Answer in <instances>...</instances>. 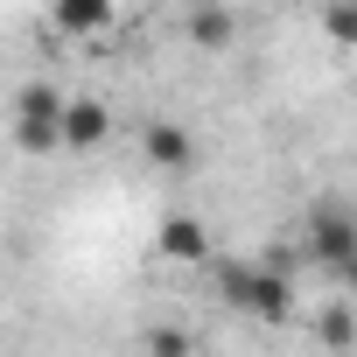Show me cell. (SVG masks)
I'll return each mask as SVG.
<instances>
[{
  "label": "cell",
  "mask_w": 357,
  "mask_h": 357,
  "mask_svg": "<svg viewBox=\"0 0 357 357\" xmlns=\"http://www.w3.org/2000/svg\"><path fill=\"white\" fill-rule=\"evenodd\" d=\"M218 294L259 322H287V308H294V287L280 266H218Z\"/></svg>",
  "instance_id": "1"
},
{
  "label": "cell",
  "mask_w": 357,
  "mask_h": 357,
  "mask_svg": "<svg viewBox=\"0 0 357 357\" xmlns=\"http://www.w3.org/2000/svg\"><path fill=\"white\" fill-rule=\"evenodd\" d=\"M301 252H308L315 266L336 273V266L357 252V204H343V197H315L308 218H301Z\"/></svg>",
  "instance_id": "2"
},
{
  "label": "cell",
  "mask_w": 357,
  "mask_h": 357,
  "mask_svg": "<svg viewBox=\"0 0 357 357\" xmlns=\"http://www.w3.org/2000/svg\"><path fill=\"white\" fill-rule=\"evenodd\" d=\"M15 147L22 154H56L63 147V98L50 84H29L15 98Z\"/></svg>",
  "instance_id": "3"
},
{
  "label": "cell",
  "mask_w": 357,
  "mask_h": 357,
  "mask_svg": "<svg viewBox=\"0 0 357 357\" xmlns=\"http://www.w3.org/2000/svg\"><path fill=\"white\" fill-rule=\"evenodd\" d=\"M154 245H161V259H175V266H197V259H211V225L190 218V211H175V218H161Z\"/></svg>",
  "instance_id": "4"
},
{
  "label": "cell",
  "mask_w": 357,
  "mask_h": 357,
  "mask_svg": "<svg viewBox=\"0 0 357 357\" xmlns=\"http://www.w3.org/2000/svg\"><path fill=\"white\" fill-rule=\"evenodd\" d=\"M140 154H147V168H168V175H183V168L197 161V140H190V126H175V119H154V126H140Z\"/></svg>",
  "instance_id": "5"
},
{
  "label": "cell",
  "mask_w": 357,
  "mask_h": 357,
  "mask_svg": "<svg viewBox=\"0 0 357 357\" xmlns=\"http://www.w3.org/2000/svg\"><path fill=\"white\" fill-rule=\"evenodd\" d=\"M105 133H112V112H105L98 98H63V147L84 154V147H98Z\"/></svg>",
  "instance_id": "6"
},
{
  "label": "cell",
  "mask_w": 357,
  "mask_h": 357,
  "mask_svg": "<svg viewBox=\"0 0 357 357\" xmlns=\"http://www.w3.org/2000/svg\"><path fill=\"white\" fill-rule=\"evenodd\" d=\"M50 15H56L63 36H98V29L112 22V0H56Z\"/></svg>",
  "instance_id": "7"
},
{
  "label": "cell",
  "mask_w": 357,
  "mask_h": 357,
  "mask_svg": "<svg viewBox=\"0 0 357 357\" xmlns=\"http://www.w3.org/2000/svg\"><path fill=\"white\" fill-rule=\"evenodd\" d=\"M190 43H197V50H225V43H231V8L204 0V8L190 15Z\"/></svg>",
  "instance_id": "8"
},
{
  "label": "cell",
  "mask_w": 357,
  "mask_h": 357,
  "mask_svg": "<svg viewBox=\"0 0 357 357\" xmlns=\"http://www.w3.org/2000/svg\"><path fill=\"white\" fill-rule=\"evenodd\" d=\"M322 36L343 43V50H357V0H329V8H322Z\"/></svg>",
  "instance_id": "9"
},
{
  "label": "cell",
  "mask_w": 357,
  "mask_h": 357,
  "mask_svg": "<svg viewBox=\"0 0 357 357\" xmlns=\"http://www.w3.org/2000/svg\"><path fill=\"white\" fill-rule=\"evenodd\" d=\"M315 336H322V343H336V350H350V343H357V322H350L343 308H329V315L315 322Z\"/></svg>",
  "instance_id": "10"
},
{
  "label": "cell",
  "mask_w": 357,
  "mask_h": 357,
  "mask_svg": "<svg viewBox=\"0 0 357 357\" xmlns=\"http://www.w3.org/2000/svg\"><path fill=\"white\" fill-rule=\"evenodd\" d=\"M147 350H190V336H183V329H154Z\"/></svg>",
  "instance_id": "11"
},
{
  "label": "cell",
  "mask_w": 357,
  "mask_h": 357,
  "mask_svg": "<svg viewBox=\"0 0 357 357\" xmlns=\"http://www.w3.org/2000/svg\"><path fill=\"white\" fill-rule=\"evenodd\" d=\"M336 287H343V294H350V301H357V252H350V259H343V266H336Z\"/></svg>",
  "instance_id": "12"
}]
</instances>
